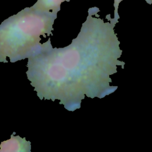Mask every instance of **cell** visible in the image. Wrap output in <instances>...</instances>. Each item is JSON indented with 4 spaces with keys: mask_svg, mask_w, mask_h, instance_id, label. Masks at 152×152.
I'll return each mask as SVG.
<instances>
[{
    "mask_svg": "<svg viewBox=\"0 0 152 152\" xmlns=\"http://www.w3.org/2000/svg\"><path fill=\"white\" fill-rule=\"evenodd\" d=\"M99 8L88 16L68 46L53 48L50 38L28 58L27 79L40 100H59L69 111L80 109L85 95L104 97L115 91L110 75L117 72L122 54L114 31L116 24L99 18Z\"/></svg>",
    "mask_w": 152,
    "mask_h": 152,
    "instance_id": "6da1fadb",
    "label": "cell"
},
{
    "mask_svg": "<svg viewBox=\"0 0 152 152\" xmlns=\"http://www.w3.org/2000/svg\"><path fill=\"white\" fill-rule=\"evenodd\" d=\"M57 12L27 7L0 25V62H15L34 54L40 48L41 36H52Z\"/></svg>",
    "mask_w": 152,
    "mask_h": 152,
    "instance_id": "7a4b0ae2",
    "label": "cell"
},
{
    "mask_svg": "<svg viewBox=\"0 0 152 152\" xmlns=\"http://www.w3.org/2000/svg\"><path fill=\"white\" fill-rule=\"evenodd\" d=\"M0 151H28L27 148H31L30 143L29 141H26L25 138H21L19 136L14 137L11 135V138L8 141L2 142L0 144Z\"/></svg>",
    "mask_w": 152,
    "mask_h": 152,
    "instance_id": "3957f363",
    "label": "cell"
},
{
    "mask_svg": "<svg viewBox=\"0 0 152 152\" xmlns=\"http://www.w3.org/2000/svg\"><path fill=\"white\" fill-rule=\"evenodd\" d=\"M70 0H37V2L32 6L33 8L44 11L58 12L61 10V4L62 2Z\"/></svg>",
    "mask_w": 152,
    "mask_h": 152,
    "instance_id": "277c9868",
    "label": "cell"
},
{
    "mask_svg": "<svg viewBox=\"0 0 152 152\" xmlns=\"http://www.w3.org/2000/svg\"><path fill=\"white\" fill-rule=\"evenodd\" d=\"M123 0H114V3H113V7L115 8V11H114V18H112L110 17V14H107L106 16V18L110 20L112 23L116 24L118 22V19L120 18L119 14H118V7H119V4L120 2H121ZM146 2L150 5L152 4V0H145Z\"/></svg>",
    "mask_w": 152,
    "mask_h": 152,
    "instance_id": "5b68a950",
    "label": "cell"
}]
</instances>
